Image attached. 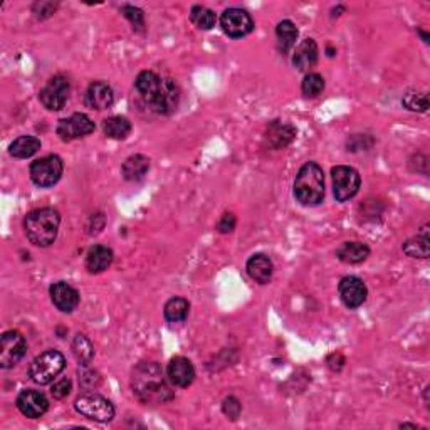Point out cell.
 Segmentation results:
<instances>
[{
	"label": "cell",
	"instance_id": "obj_36",
	"mask_svg": "<svg viewBox=\"0 0 430 430\" xmlns=\"http://www.w3.org/2000/svg\"><path fill=\"white\" fill-rule=\"evenodd\" d=\"M71 389H73V382L69 380V378H63V380L56 382L53 385V389H51V394H53L54 399H66L71 394Z\"/></svg>",
	"mask_w": 430,
	"mask_h": 430
},
{
	"label": "cell",
	"instance_id": "obj_34",
	"mask_svg": "<svg viewBox=\"0 0 430 430\" xmlns=\"http://www.w3.org/2000/svg\"><path fill=\"white\" fill-rule=\"evenodd\" d=\"M79 384L84 390H93L101 384V378L96 372H88V370H79Z\"/></svg>",
	"mask_w": 430,
	"mask_h": 430
},
{
	"label": "cell",
	"instance_id": "obj_11",
	"mask_svg": "<svg viewBox=\"0 0 430 430\" xmlns=\"http://www.w3.org/2000/svg\"><path fill=\"white\" fill-rule=\"evenodd\" d=\"M220 26L222 31L232 39L245 37L254 31V21L250 14L239 7H230L224 11L220 17Z\"/></svg>",
	"mask_w": 430,
	"mask_h": 430
},
{
	"label": "cell",
	"instance_id": "obj_12",
	"mask_svg": "<svg viewBox=\"0 0 430 430\" xmlns=\"http://www.w3.org/2000/svg\"><path fill=\"white\" fill-rule=\"evenodd\" d=\"M94 131V121L91 118L83 115V113H74L69 118H63L58 123V135L59 138L66 141H73L78 138H84V136L91 135Z\"/></svg>",
	"mask_w": 430,
	"mask_h": 430
},
{
	"label": "cell",
	"instance_id": "obj_30",
	"mask_svg": "<svg viewBox=\"0 0 430 430\" xmlns=\"http://www.w3.org/2000/svg\"><path fill=\"white\" fill-rule=\"evenodd\" d=\"M190 21L195 27L202 31H210L212 27H215L217 16L214 11L207 9L204 6H193L190 11Z\"/></svg>",
	"mask_w": 430,
	"mask_h": 430
},
{
	"label": "cell",
	"instance_id": "obj_35",
	"mask_svg": "<svg viewBox=\"0 0 430 430\" xmlns=\"http://www.w3.org/2000/svg\"><path fill=\"white\" fill-rule=\"evenodd\" d=\"M222 410H224V414L229 419L235 420L240 415V410H242V405H240V401L235 399V396H227L224 400V404H222Z\"/></svg>",
	"mask_w": 430,
	"mask_h": 430
},
{
	"label": "cell",
	"instance_id": "obj_20",
	"mask_svg": "<svg viewBox=\"0 0 430 430\" xmlns=\"http://www.w3.org/2000/svg\"><path fill=\"white\" fill-rule=\"evenodd\" d=\"M113 262V250L106 245H93L86 254V269L91 274L106 271Z\"/></svg>",
	"mask_w": 430,
	"mask_h": 430
},
{
	"label": "cell",
	"instance_id": "obj_25",
	"mask_svg": "<svg viewBox=\"0 0 430 430\" xmlns=\"http://www.w3.org/2000/svg\"><path fill=\"white\" fill-rule=\"evenodd\" d=\"M103 131L108 138L125 140L131 133V123L125 116H110L103 121Z\"/></svg>",
	"mask_w": 430,
	"mask_h": 430
},
{
	"label": "cell",
	"instance_id": "obj_16",
	"mask_svg": "<svg viewBox=\"0 0 430 430\" xmlns=\"http://www.w3.org/2000/svg\"><path fill=\"white\" fill-rule=\"evenodd\" d=\"M113 101H115L113 89L110 84L103 81H94L89 84L86 94H84V105H86L89 110H106V108H111Z\"/></svg>",
	"mask_w": 430,
	"mask_h": 430
},
{
	"label": "cell",
	"instance_id": "obj_22",
	"mask_svg": "<svg viewBox=\"0 0 430 430\" xmlns=\"http://www.w3.org/2000/svg\"><path fill=\"white\" fill-rule=\"evenodd\" d=\"M150 170V160L145 155H131L130 158L125 160L121 167V173L125 177V180L128 182H138L141 178H145V175Z\"/></svg>",
	"mask_w": 430,
	"mask_h": 430
},
{
	"label": "cell",
	"instance_id": "obj_7",
	"mask_svg": "<svg viewBox=\"0 0 430 430\" xmlns=\"http://www.w3.org/2000/svg\"><path fill=\"white\" fill-rule=\"evenodd\" d=\"M64 163L58 155H47L42 157L31 165V180L36 183L37 187L47 188L53 187L61 180L63 177Z\"/></svg>",
	"mask_w": 430,
	"mask_h": 430
},
{
	"label": "cell",
	"instance_id": "obj_15",
	"mask_svg": "<svg viewBox=\"0 0 430 430\" xmlns=\"http://www.w3.org/2000/svg\"><path fill=\"white\" fill-rule=\"evenodd\" d=\"M167 377L170 384L180 389H187L195 380V368L185 357H175L167 367Z\"/></svg>",
	"mask_w": 430,
	"mask_h": 430
},
{
	"label": "cell",
	"instance_id": "obj_24",
	"mask_svg": "<svg viewBox=\"0 0 430 430\" xmlns=\"http://www.w3.org/2000/svg\"><path fill=\"white\" fill-rule=\"evenodd\" d=\"M41 150V140L36 138V136H19L17 140L12 141L11 148H9V153L12 155L14 158H31L32 155H36L37 151Z\"/></svg>",
	"mask_w": 430,
	"mask_h": 430
},
{
	"label": "cell",
	"instance_id": "obj_23",
	"mask_svg": "<svg viewBox=\"0 0 430 430\" xmlns=\"http://www.w3.org/2000/svg\"><path fill=\"white\" fill-rule=\"evenodd\" d=\"M370 256V247L363 242H344L338 247L337 257L344 264H360Z\"/></svg>",
	"mask_w": 430,
	"mask_h": 430
},
{
	"label": "cell",
	"instance_id": "obj_17",
	"mask_svg": "<svg viewBox=\"0 0 430 430\" xmlns=\"http://www.w3.org/2000/svg\"><path fill=\"white\" fill-rule=\"evenodd\" d=\"M51 300H53L54 306L63 313H73L79 304V292L76 287H73L68 282L59 281L54 282L51 286Z\"/></svg>",
	"mask_w": 430,
	"mask_h": 430
},
{
	"label": "cell",
	"instance_id": "obj_14",
	"mask_svg": "<svg viewBox=\"0 0 430 430\" xmlns=\"http://www.w3.org/2000/svg\"><path fill=\"white\" fill-rule=\"evenodd\" d=\"M17 409L27 419H39L49 410V400L39 390H22L17 396Z\"/></svg>",
	"mask_w": 430,
	"mask_h": 430
},
{
	"label": "cell",
	"instance_id": "obj_32",
	"mask_svg": "<svg viewBox=\"0 0 430 430\" xmlns=\"http://www.w3.org/2000/svg\"><path fill=\"white\" fill-rule=\"evenodd\" d=\"M301 89H302V94H304L306 98H316V96H318V94L323 93L324 79L321 78L319 74L309 73L304 78V81H302Z\"/></svg>",
	"mask_w": 430,
	"mask_h": 430
},
{
	"label": "cell",
	"instance_id": "obj_19",
	"mask_svg": "<svg viewBox=\"0 0 430 430\" xmlns=\"http://www.w3.org/2000/svg\"><path fill=\"white\" fill-rule=\"evenodd\" d=\"M318 44L314 39H304L292 54V64L297 71H308L318 63Z\"/></svg>",
	"mask_w": 430,
	"mask_h": 430
},
{
	"label": "cell",
	"instance_id": "obj_5",
	"mask_svg": "<svg viewBox=\"0 0 430 430\" xmlns=\"http://www.w3.org/2000/svg\"><path fill=\"white\" fill-rule=\"evenodd\" d=\"M66 368V358L58 349H47L34 358L29 367V377L39 385H47Z\"/></svg>",
	"mask_w": 430,
	"mask_h": 430
},
{
	"label": "cell",
	"instance_id": "obj_3",
	"mask_svg": "<svg viewBox=\"0 0 430 430\" xmlns=\"http://www.w3.org/2000/svg\"><path fill=\"white\" fill-rule=\"evenodd\" d=\"M59 225V212L51 207L32 210L24 219V230H26L27 239L37 247H49L58 237Z\"/></svg>",
	"mask_w": 430,
	"mask_h": 430
},
{
	"label": "cell",
	"instance_id": "obj_37",
	"mask_svg": "<svg viewBox=\"0 0 430 430\" xmlns=\"http://www.w3.org/2000/svg\"><path fill=\"white\" fill-rule=\"evenodd\" d=\"M235 222L237 220H235L234 214H224L219 224H217V229H219V232L222 234H229L235 229Z\"/></svg>",
	"mask_w": 430,
	"mask_h": 430
},
{
	"label": "cell",
	"instance_id": "obj_8",
	"mask_svg": "<svg viewBox=\"0 0 430 430\" xmlns=\"http://www.w3.org/2000/svg\"><path fill=\"white\" fill-rule=\"evenodd\" d=\"M332 177H333V193L338 202L349 200V198L355 197L358 190H360V185H362L360 173H358L353 167H347V165L333 167Z\"/></svg>",
	"mask_w": 430,
	"mask_h": 430
},
{
	"label": "cell",
	"instance_id": "obj_9",
	"mask_svg": "<svg viewBox=\"0 0 430 430\" xmlns=\"http://www.w3.org/2000/svg\"><path fill=\"white\" fill-rule=\"evenodd\" d=\"M71 93V84L68 81V78L64 76H54L51 78L49 81L46 83V86L41 89L39 93V99L42 103V106L47 108L49 111H59L63 110L68 103Z\"/></svg>",
	"mask_w": 430,
	"mask_h": 430
},
{
	"label": "cell",
	"instance_id": "obj_6",
	"mask_svg": "<svg viewBox=\"0 0 430 430\" xmlns=\"http://www.w3.org/2000/svg\"><path fill=\"white\" fill-rule=\"evenodd\" d=\"M76 412L94 422H111L115 417V407L105 396L98 394H84L74 401Z\"/></svg>",
	"mask_w": 430,
	"mask_h": 430
},
{
	"label": "cell",
	"instance_id": "obj_21",
	"mask_svg": "<svg viewBox=\"0 0 430 430\" xmlns=\"http://www.w3.org/2000/svg\"><path fill=\"white\" fill-rule=\"evenodd\" d=\"M295 136H296V130L292 128L291 125H282V123L274 121L272 125L269 126L266 133V141L271 148L280 150L290 145Z\"/></svg>",
	"mask_w": 430,
	"mask_h": 430
},
{
	"label": "cell",
	"instance_id": "obj_4",
	"mask_svg": "<svg viewBox=\"0 0 430 430\" xmlns=\"http://www.w3.org/2000/svg\"><path fill=\"white\" fill-rule=\"evenodd\" d=\"M295 197L302 205H319L324 198V173L318 163L308 162L300 168L295 180Z\"/></svg>",
	"mask_w": 430,
	"mask_h": 430
},
{
	"label": "cell",
	"instance_id": "obj_29",
	"mask_svg": "<svg viewBox=\"0 0 430 430\" xmlns=\"http://www.w3.org/2000/svg\"><path fill=\"white\" fill-rule=\"evenodd\" d=\"M404 250L405 254L410 257H420L425 259L429 257V234L427 229H424L422 234L415 235V237L409 239L407 242L404 244Z\"/></svg>",
	"mask_w": 430,
	"mask_h": 430
},
{
	"label": "cell",
	"instance_id": "obj_10",
	"mask_svg": "<svg viewBox=\"0 0 430 430\" xmlns=\"http://www.w3.org/2000/svg\"><path fill=\"white\" fill-rule=\"evenodd\" d=\"M27 352L26 338L16 329L6 332L0 338V367L4 370L14 368L19 362L22 360Z\"/></svg>",
	"mask_w": 430,
	"mask_h": 430
},
{
	"label": "cell",
	"instance_id": "obj_13",
	"mask_svg": "<svg viewBox=\"0 0 430 430\" xmlns=\"http://www.w3.org/2000/svg\"><path fill=\"white\" fill-rule=\"evenodd\" d=\"M339 297H342L343 304L349 309L360 308L363 302L367 301L368 290L360 277L357 276H347L339 281L338 286Z\"/></svg>",
	"mask_w": 430,
	"mask_h": 430
},
{
	"label": "cell",
	"instance_id": "obj_18",
	"mask_svg": "<svg viewBox=\"0 0 430 430\" xmlns=\"http://www.w3.org/2000/svg\"><path fill=\"white\" fill-rule=\"evenodd\" d=\"M245 269H247L249 276L256 282H259V285H267V282L272 280L274 266L272 261L266 254H254L247 261V264H245Z\"/></svg>",
	"mask_w": 430,
	"mask_h": 430
},
{
	"label": "cell",
	"instance_id": "obj_33",
	"mask_svg": "<svg viewBox=\"0 0 430 430\" xmlns=\"http://www.w3.org/2000/svg\"><path fill=\"white\" fill-rule=\"evenodd\" d=\"M121 14L131 22V26H133L135 32H140V34H143V32H145V16H143V11H141V9L133 7V6H123Z\"/></svg>",
	"mask_w": 430,
	"mask_h": 430
},
{
	"label": "cell",
	"instance_id": "obj_31",
	"mask_svg": "<svg viewBox=\"0 0 430 430\" xmlns=\"http://www.w3.org/2000/svg\"><path fill=\"white\" fill-rule=\"evenodd\" d=\"M404 106L410 111H419V113H425L429 110V96L427 93H420V91H409L404 94V99H401Z\"/></svg>",
	"mask_w": 430,
	"mask_h": 430
},
{
	"label": "cell",
	"instance_id": "obj_38",
	"mask_svg": "<svg viewBox=\"0 0 430 430\" xmlns=\"http://www.w3.org/2000/svg\"><path fill=\"white\" fill-rule=\"evenodd\" d=\"M343 365H344V358L339 355V353H334V355L328 358V367L332 368L333 372H342Z\"/></svg>",
	"mask_w": 430,
	"mask_h": 430
},
{
	"label": "cell",
	"instance_id": "obj_2",
	"mask_svg": "<svg viewBox=\"0 0 430 430\" xmlns=\"http://www.w3.org/2000/svg\"><path fill=\"white\" fill-rule=\"evenodd\" d=\"M168 382L157 362H141L131 373V389L141 404L157 405L172 400L175 394Z\"/></svg>",
	"mask_w": 430,
	"mask_h": 430
},
{
	"label": "cell",
	"instance_id": "obj_1",
	"mask_svg": "<svg viewBox=\"0 0 430 430\" xmlns=\"http://www.w3.org/2000/svg\"><path fill=\"white\" fill-rule=\"evenodd\" d=\"M135 89L145 105L158 115H172L180 103V89L177 83L160 78L153 71H141L135 79Z\"/></svg>",
	"mask_w": 430,
	"mask_h": 430
},
{
	"label": "cell",
	"instance_id": "obj_28",
	"mask_svg": "<svg viewBox=\"0 0 430 430\" xmlns=\"http://www.w3.org/2000/svg\"><path fill=\"white\" fill-rule=\"evenodd\" d=\"M73 353L79 365L88 367L94 358V347L86 334H76L73 339Z\"/></svg>",
	"mask_w": 430,
	"mask_h": 430
},
{
	"label": "cell",
	"instance_id": "obj_27",
	"mask_svg": "<svg viewBox=\"0 0 430 430\" xmlns=\"http://www.w3.org/2000/svg\"><path fill=\"white\" fill-rule=\"evenodd\" d=\"M297 36H300V32H297V27L291 21H282L277 24L276 37H277V44H280V49L282 53H290L296 44Z\"/></svg>",
	"mask_w": 430,
	"mask_h": 430
},
{
	"label": "cell",
	"instance_id": "obj_26",
	"mask_svg": "<svg viewBox=\"0 0 430 430\" xmlns=\"http://www.w3.org/2000/svg\"><path fill=\"white\" fill-rule=\"evenodd\" d=\"M188 313H190V302L185 297H172L163 308L165 319L168 323H182V321L187 319Z\"/></svg>",
	"mask_w": 430,
	"mask_h": 430
}]
</instances>
